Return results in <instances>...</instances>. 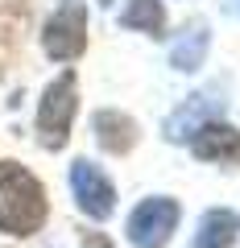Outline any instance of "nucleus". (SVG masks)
Masks as SVG:
<instances>
[{
	"mask_svg": "<svg viewBox=\"0 0 240 248\" xmlns=\"http://www.w3.org/2000/svg\"><path fill=\"white\" fill-rule=\"evenodd\" d=\"M46 190L21 161H0V232L33 236L46 223Z\"/></svg>",
	"mask_w": 240,
	"mask_h": 248,
	"instance_id": "obj_1",
	"label": "nucleus"
},
{
	"mask_svg": "<svg viewBox=\"0 0 240 248\" xmlns=\"http://www.w3.org/2000/svg\"><path fill=\"white\" fill-rule=\"evenodd\" d=\"M99 4H112V0H99Z\"/></svg>",
	"mask_w": 240,
	"mask_h": 248,
	"instance_id": "obj_14",
	"label": "nucleus"
},
{
	"mask_svg": "<svg viewBox=\"0 0 240 248\" xmlns=\"http://www.w3.org/2000/svg\"><path fill=\"white\" fill-rule=\"evenodd\" d=\"M207 46H211V33H207L203 21H195L191 29H182V37L174 42V50H170V66L174 71H199L207 58Z\"/></svg>",
	"mask_w": 240,
	"mask_h": 248,
	"instance_id": "obj_8",
	"label": "nucleus"
},
{
	"mask_svg": "<svg viewBox=\"0 0 240 248\" xmlns=\"http://www.w3.org/2000/svg\"><path fill=\"white\" fill-rule=\"evenodd\" d=\"M120 25L141 29V33H149V37H161V29H166V9H161V0H128V9L120 13Z\"/></svg>",
	"mask_w": 240,
	"mask_h": 248,
	"instance_id": "obj_11",
	"label": "nucleus"
},
{
	"mask_svg": "<svg viewBox=\"0 0 240 248\" xmlns=\"http://www.w3.org/2000/svg\"><path fill=\"white\" fill-rule=\"evenodd\" d=\"M232 240H236V215L220 207V211H207L199 219V236L191 248H228Z\"/></svg>",
	"mask_w": 240,
	"mask_h": 248,
	"instance_id": "obj_10",
	"label": "nucleus"
},
{
	"mask_svg": "<svg viewBox=\"0 0 240 248\" xmlns=\"http://www.w3.org/2000/svg\"><path fill=\"white\" fill-rule=\"evenodd\" d=\"M75 108H79V83H75V71H63L42 91V104H37V141L46 149H63L66 145Z\"/></svg>",
	"mask_w": 240,
	"mask_h": 248,
	"instance_id": "obj_2",
	"label": "nucleus"
},
{
	"mask_svg": "<svg viewBox=\"0 0 240 248\" xmlns=\"http://www.w3.org/2000/svg\"><path fill=\"white\" fill-rule=\"evenodd\" d=\"M96 141L108 153H128L137 141V124L125 112H96Z\"/></svg>",
	"mask_w": 240,
	"mask_h": 248,
	"instance_id": "obj_9",
	"label": "nucleus"
},
{
	"mask_svg": "<svg viewBox=\"0 0 240 248\" xmlns=\"http://www.w3.org/2000/svg\"><path fill=\"white\" fill-rule=\"evenodd\" d=\"M224 9H228L232 17H240V0H224Z\"/></svg>",
	"mask_w": 240,
	"mask_h": 248,
	"instance_id": "obj_13",
	"label": "nucleus"
},
{
	"mask_svg": "<svg viewBox=\"0 0 240 248\" xmlns=\"http://www.w3.org/2000/svg\"><path fill=\"white\" fill-rule=\"evenodd\" d=\"M215 112H224V91H220V87L195 91L182 108H174V112H170L166 137H170V141H187V137H195L207 120H215Z\"/></svg>",
	"mask_w": 240,
	"mask_h": 248,
	"instance_id": "obj_6",
	"label": "nucleus"
},
{
	"mask_svg": "<svg viewBox=\"0 0 240 248\" xmlns=\"http://www.w3.org/2000/svg\"><path fill=\"white\" fill-rule=\"evenodd\" d=\"M178 228V203L174 199H145L133 215H128V240L137 248H161L170 232Z\"/></svg>",
	"mask_w": 240,
	"mask_h": 248,
	"instance_id": "obj_4",
	"label": "nucleus"
},
{
	"mask_svg": "<svg viewBox=\"0 0 240 248\" xmlns=\"http://www.w3.org/2000/svg\"><path fill=\"white\" fill-rule=\"evenodd\" d=\"M71 190H75V203L83 207V211L91 215V219H108L116 207V190L112 182H108V174L96 166V161L79 157L71 166Z\"/></svg>",
	"mask_w": 240,
	"mask_h": 248,
	"instance_id": "obj_5",
	"label": "nucleus"
},
{
	"mask_svg": "<svg viewBox=\"0 0 240 248\" xmlns=\"http://www.w3.org/2000/svg\"><path fill=\"white\" fill-rule=\"evenodd\" d=\"M42 50L54 62H71L87 50V9H83V0H63L58 4V13L42 29Z\"/></svg>",
	"mask_w": 240,
	"mask_h": 248,
	"instance_id": "obj_3",
	"label": "nucleus"
},
{
	"mask_svg": "<svg viewBox=\"0 0 240 248\" xmlns=\"http://www.w3.org/2000/svg\"><path fill=\"white\" fill-rule=\"evenodd\" d=\"M191 149H195V157L220 161V166L224 161H240V133L232 124H224V120H207L203 128L191 137Z\"/></svg>",
	"mask_w": 240,
	"mask_h": 248,
	"instance_id": "obj_7",
	"label": "nucleus"
},
{
	"mask_svg": "<svg viewBox=\"0 0 240 248\" xmlns=\"http://www.w3.org/2000/svg\"><path fill=\"white\" fill-rule=\"evenodd\" d=\"M87 248H112V244H108L104 236H96V232H87Z\"/></svg>",
	"mask_w": 240,
	"mask_h": 248,
	"instance_id": "obj_12",
	"label": "nucleus"
}]
</instances>
